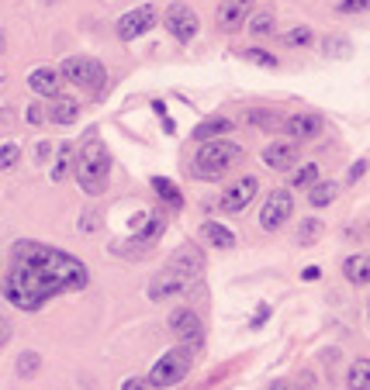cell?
I'll list each match as a JSON object with an SVG mask.
<instances>
[{
    "instance_id": "cell-1",
    "label": "cell",
    "mask_w": 370,
    "mask_h": 390,
    "mask_svg": "<svg viewBox=\"0 0 370 390\" xmlns=\"http://www.w3.org/2000/svg\"><path fill=\"white\" fill-rule=\"evenodd\" d=\"M87 287V266L77 256L45 245V242H18L11 252V270L4 276V297L21 311H39L59 294L83 290Z\"/></svg>"
},
{
    "instance_id": "cell-2",
    "label": "cell",
    "mask_w": 370,
    "mask_h": 390,
    "mask_svg": "<svg viewBox=\"0 0 370 390\" xmlns=\"http://www.w3.org/2000/svg\"><path fill=\"white\" fill-rule=\"evenodd\" d=\"M243 159H246V152H243L236 142H229V138L201 142V152L194 159V176H198V180H218V176H225L229 169H236Z\"/></svg>"
},
{
    "instance_id": "cell-3",
    "label": "cell",
    "mask_w": 370,
    "mask_h": 390,
    "mask_svg": "<svg viewBox=\"0 0 370 390\" xmlns=\"http://www.w3.org/2000/svg\"><path fill=\"white\" fill-rule=\"evenodd\" d=\"M77 180H80V187L87 194H104V187H108V173H111V156H108V149H104V142L101 138H87L80 149V156H77Z\"/></svg>"
},
{
    "instance_id": "cell-4",
    "label": "cell",
    "mask_w": 370,
    "mask_h": 390,
    "mask_svg": "<svg viewBox=\"0 0 370 390\" xmlns=\"http://www.w3.org/2000/svg\"><path fill=\"white\" fill-rule=\"evenodd\" d=\"M194 366L191 346H177V349L163 352V359H156V366L149 370V387H177Z\"/></svg>"
},
{
    "instance_id": "cell-5",
    "label": "cell",
    "mask_w": 370,
    "mask_h": 390,
    "mask_svg": "<svg viewBox=\"0 0 370 390\" xmlns=\"http://www.w3.org/2000/svg\"><path fill=\"white\" fill-rule=\"evenodd\" d=\"M59 73L70 79V83H77V86H101L108 73H104V66L97 63V59H87V56H70L63 66H59Z\"/></svg>"
},
{
    "instance_id": "cell-6",
    "label": "cell",
    "mask_w": 370,
    "mask_h": 390,
    "mask_svg": "<svg viewBox=\"0 0 370 390\" xmlns=\"http://www.w3.org/2000/svg\"><path fill=\"white\" fill-rule=\"evenodd\" d=\"M291 214H294V197H291L288 190H274V194L263 200L260 228H263V232H277V228H284V221H288Z\"/></svg>"
},
{
    "instance_id": "cell-7",
    "label": "cell",
    "mask_w": 370,
    "mask_h": 390,
    "mask_svg": "<svg viewBox=\"0 0 370 390\" xmlns=\"http://www.w3.org/2000/svg\"><path fill=\"white\" fill-rule=\"evenodd\" d=\"M170 332H173V339L180 346H198L205 339V321L191 308H177V311L170 314Z\"/></svg>"
},
{
    "instance_id": "cell-8",
    "label": "cell",
    "mask_w": 370,
    "mask_h": 390,
    "mask_svg": "<svg viewBox=\"0 0 370 390\" xmlns=\"http://www.w3.org/2000/svg\"><path fill=\"white\" fill-rule=\"evenodd\" d=\"M163 21H166V28H170V35L177 41H191L198 35V28H201V25H198V14H194L187 4H170Z\"/></svg>"
},
{
    "instance_id": "cell-9",
    "label": "cell",
    "mask_w": 370,
    "mask_h": 390,
    "mask_svg": "<svg viewBox=\"0 0 370 390\" xmlns=\"http://www.w3.org/2000/svg\"><path fill=\"white\" fill-rule=\"evenodd\" d=\"M156 18H160V11H156L153 4H142V7L128 11L122 21H118V39L132 41V39H139V35H146L149 28H156Z\"/></svg>"
},
{
    "instance_id": "cell-10",
    "label": "cell",
    "mask_w": 370,
    "mask_h": 390,
    "mask_svg": "<svg viewBox=\"0 0 370 390\" xmlns=\"http://www.w3.org/2000/svg\"><path fill=\"white\" fill-rule=\"evenodd\" d=\"M253 7H256V0H222L215 21L222 32H239V28H246V18L253 14Z\"/></svg>"
},
{
    "instance_id": "cell-11",
    "label": "cell",
    "mask_w": 370,
    "mask_h": 390,
    "mask_svg": "<svg viewBox=\"0 0 370 390\" xmlns=\"http://www.w3.org/2000/svg\"><path fill=\"white\" fill-rule=\"evenodd\" d=\"M322 128H326V121H322V115H315V111H298V115L284 117V131H288L294 142L319 138V135H322Z\"/></svg>"
},
{
    "instance_id": "cell-12",
    "label": "cell",
    "mask_w": 370,
    "mask_h": 390,
    "mask_svg": "<svg viewBox=\"0 0 370 390\" xmlns=\"http://www.w3.org/2000/svg\"><path fill=\"white\" fill-rule=\"evenodd\" d=\"M256 190H260V180H256V176H239V180H236L225 194L218 197V207H222V211H229V214H232V211H243L249 200L256 197Z\"/></svg>"
},
{
    "instance_id": "cell-13",
    "label": "cell",
    "mask_w": 370,
    "mask_h": 390,
    "mask_svg": "<svg viewBox=\"0 0 370 390\" xmlns=\"http://www.w3.org/2000/svg\"><path fill=\"white\" fill-rule=\"evenodd\" d=\"M166 270H173V273H184V276H194L205 270V256H201V249L198 245H180L173 256H170V263H166Z\"/></svg>"
},
{
    "instance_id": "cell-14",
    "label": "cell",
    "mask_w": 370,
    "mask_h": 390,
    "mask_svg": "<svg viewBox=\"0 0 370 390\" xmlns=\"http://www.w3.org/2000/svg\"><path fill=\"white\" fill-rule=\"evenodd\" d=\"M263 162L270 166V169H291L294 162H298V142L294 138H284V142H270L267 149H263Z\"/></svg>"
},
{
    "instance_id": "cell-15",
    "label": "cell",
    "mask_w": 370,
    "mask_h": 390,
    "mask_svg": "<svg viewBox=\"0 0 370 390\" xmlns=\"http://www.w3.org/2000/svg\"><path fill=\"white\" fill-rule=\"evenodd\" d=\"M187 287H191V276L163 270V273L149 283V297H153V301H163V297H173V294H184Z\"/></svg>"
},
{
    "instance_id": "cell-16",
    "label": "cell",
    "mask_w": 370,
    "mask_h": 390,
    "mask_svg": "<svg viewBox=\"0 0 370 390\" xmlns=\"http://www.w3.org/2000/svg\"><path fill=\"white\" fill-rule=\"evenodd\" d=\"M28 86L39 93V97H59V86H63V73L52 70V66H39L32 77H28Z\"/></svg>"
},
{
    "instance_id": "cell-17",
    "label": "cell",
    "mask_w": 370,
    "mask_h": 390,
    "mask_svg": "<svg viewBox=\"0 0 370 390\" xmlns=\"http://www.w3.org/2000/svg\"><path fill=\"white\" fill-rule=\"evenodd\" d=\"M45 117H49L52 124H73V121L80 117V104L70 100V97H52V104H49Z\"/></svg>"
},
{
    "instance_id": "cell-18",
    "label": "cell",
    "mask_w": 370,
    "mask_h": 390,
    "mask_svg": "<svg viewBox=\"0 0 370 390\" xmlns=\"http://www.w3.org/2000/svg\"><path fill=\"white\" fill-rule=\"evenodd\" d=\"M229 131H232V121H229V117H208L191 135H194L198 142H211V138H222V135H229Z\"/></svg>"
},
{
    "instance_id": "cell-19",
    "label": "cell",
    "mask_w": 370,
    "mask_h": 390,
    "mask_svg": "<svg viewBox=\"0 0 370 390\" xmlns=\"http://www.w3.org/2000/svg\"><path fill=\"white\" fill-rule=\"evenodd\" d=\"M343 276H346L350 283H357V287L370 283V256H350V259L343 263Z\"/></svg>"
},
{
    "instance_id": "cell-20",
    "label": "cell",
    "mask_w": 370,
    "mask_h": 390,
    "mask_svg": "<svg viewBox=\"0 0 370 390\" xmlns=\"http://www.w3.org/2000/svg\"><path fill=\"white\" fill-rule=\"evenodd\" d=\"M73 169H77V149L66 142V145L59 149V159H56V166H52V180H56V183H63V180H66Z\"/></svg>"
},
{
    "instance_id": "cell-21",
    "label": "cell",
    "mask_w": 370,
    "mask_h": 390,
    "mask_svg": "<svg viewBox=\"0 0 370 390\" xmlns=\"http://www.w3.org/2000/svg\"><path fill=\"white\" fill-rule=\"evenodd\" d=\"M336 190H339V187H336L332 180H315V183L308 187V204H312V207H326V204L336 200Z\"/></svg>"
},
{
    "instance_id": "cell-22",
    "label": "cell",
    "mask_w": 370,
    "mask_h": 390,
    "mask_svg": "<svg viewBox=\"0 0 370 390\" xmlns=\"http://www.w3.org/2000/svg\"><path fill=\"white\" fill-rule=\"evenodd\" d=\"M346 387L350 390H370V359H357L346 373Z\"/></svg>"
},
{
    "instance_id": "cell-23",
    "label": "cell",
    "mask_w": 370,
    "mask_h": 390,
    "mask_svg": "<svg viewBox=\"0 0 370 390\" xmlns=\"http://www.w3.org/2000/svg\"><path fill=\"white\" fill-rule=\"evenodd\" d=\"M163 228H166V218L160 211H156V214H146V228L139 232L135 242H139V245H156V238L163 235Z\"/></svg>"
},
{
    "instance_id": "cell-24",
    "label": "cell",
    "mask_w": 370,
    "mask_h": 390,
    "mask_svg": "<svg viewBox=\"0 0 370 390\" xmlns=\"http://www.w3.org/2000/svg\"><path fill=\"white\" fill-rule=\"evenodd\" d=\"M205 235H208V242H211V245H218V249H232V245H236V235L229 232L225 225H218V221H208Z\"/></svg>"
},
{
    "instance_id": "cell-25",
    "label": "cell",
    "mask_w": 370,
    "mask_h": 390,
    "mask_svg": "<svg viewBox=\"0 0 370 390\" xmlns=\"http://www.w3.org/2000/svg\"><path fill=\"white\" fill-rule=\"evenodd\" d=\"M39 370H42L39 352H21V356H18V377H35Z\"/></svg>"
},
{
    "instance_id": "cell-26",
    "label": "cell",
    "mask_w": 370,
    "mask_h": 390,
    "mask_svg": "<svg viewBox=\"0 0 370 390\" xmlns=\"http://www.w3.org/2000/svg\"><path fill=\"white\" fill-rule=\"evenodd\" d=\"M319 235H322V221H319V218H305L301 228H298V242H301V245H312Z\"/></svg>"
},
{
    "instance_id": "cell-27",
    "label": "cell",
    "mask_w": 370,
    "mask_h": 390,
    "mask_svg": "<svg viewBox=\"0 0 370 390\" xmlns=\"http://www.w3.org/2000/svg\"><path fill=\"white\" fill-rule=\"evenodd\" d=\"M243 59L253 63V66H263V70H277V59H274L270 52H263V48H246Z\"/></svg>"
},
{
    "instance_id": "cell-28",
    "label": "cell",
    "mask_w": 370,
    "mask_h": 390,
    "mask_svg": "<svg viewBox=\"0 0 370 390\" xmlns=\"http://www.w3.org/2000/svg\"><path fill=\"white\" fill-rule=\"evenodd\" d=\"M249 32L253 35H260V39H267V35H274V14H256L253 21H249Z\"/></svg>"
},
{
    "instance_id": "cell-29",
    "label": "cell",
    "mask_w": 370,
    "mask_h": 390,
    "mask_svg": "<svg viewBox=\"0 0 370 390\" xmlns=\"http://www.w3.org/2000/svg\"><path fill=\"white\" fill-rule=\"evenodd\" d=\"M153 187H156V194L163 197V200H170L173 207H180V190H177L170 180H163V176H153Z\"/></svg>"
},
{
    "instance_id": "cell-30",
    "label": "cell",
    "mask_w": 370,
    "mask_h": 390,
    "mask_svg": "<svg viewBox=\"0 0 370 390\" xmlns=\"http://www.w3.org/2000/svg\"><path fill=\"white\" fill-rule=\"evenodd\" d=\"M315 180H319V166H315V162H308V166H301V169L294 173V180H291V183L301 190V187H312Z\"/></svg>"
},
{
    "instance_id": "cell-31",
    "label": "cell",
    "mask_w": 370,
    "mask_h": 390,
    "mask_svg": "<svg viewBox=\"0 0 370 390\" xmlns=\"http://www.w3.org/2000/svg\"><path fill=\"white\" fill-rule=\"evenodd\" d=\"M249 121H253V124H260V128H270V131H274V128H284V117L270 115V111H253Z\"/></svg>"
},
{
    "instance_id": "cell-32",
    "label": "cell",
    "mask_w": 370,
    "mask_h": 390,
    "mask_svg": "<svg viewBox=\"0 0 370 390\" xmlns=\"http://www.w3.org/2000/svg\"><path fill=\"white\" fill-rule=\"evenodd\" d=\"M18 159H21V149H18L14 142L0 145V169H11V166H18Z\"/></svg>"
},
{
    "instance_id": "cell-33",
    "label": "cell",
    "mask_w": 370,
    "mask_h": 390,
    "mask_svg": "<svg viewBox=\"0 0 370 390\" xmlns=\"http://www.w3.org/2000/svg\"><path fill=\"white\" fill-rule=\"evenodd\" d=\"M284 41H288V45H312V28H305V25H301V28H291L288 35H284Z\"/></svg>"
},
{
    "instance_id": "cell-34",
    "label": "cell",
    "mask_w": 370,
    "mask_h": 390,
    "mask_svg": "<svg viewBox=\"0 0 370 390\" xmlns=\"http://www.w3.org/2000/svg\"><path fill=\"white\" fill-rule=\"evenodd\" d=\"M367 7H370V0H339V4H336L339 14H360V11H367Z\"/></svg>"
},
{
    "instance_id": "cell-35",
    "label": "cell",
    "mask_w": 370,
    "mask_h": 390,
    "mask_svg": "<svg viewBox=\"0 0 370 390\" xmlns=\"http://www.w3.org/2000/svg\"><path fill=\"white\" fill-rule=\"evenodd\" d=\"M25 117H28V124H42V121H49L42 104H28V108H25Z\"/></svg>"
},
{
    "instance_id": "cell-36",
    "label": "cell",
    "mask_w": 370,
    "mask_h": 390,
    "mask_svg": "<svg viewBox=\"0 0 370 390\" xmlns=\"http://www.w3.org/2000/svg\"><path fill=\"white\" fill-rule=\"evenodd\" d=\"M326 52H332V56H346V52H350V41H343V39H326Z\"/></svg>"
},
{
    "instance_id": "cell-37",
    "label": "cell",
    "mask_w": 370,
    "mask_h": 390,
    "mask_svg": "<svg viewBox=\"0 0 370 390\" xmlns=\"http://www.w3.org/2000/svg\"><path fill=\"white\" fill-rule=\"evenodd\" d=\"M11 332H14V325H11L7 318H0V349L7 346V339H11Z\"/></svg>"
},
{
    "instance_id": "cell-38",
    "label": "cell",
    "mask_w": 370,
    "mask_h": 390,
    "mask_svg": "<svg viewBox=\"0 0 370 390\" xmlns=\"http://www.w3.org/2000/svg\"><path fill=\"white\" fill-rule=\"evenodd\" d=\"M149 387V384H146V380H139V377H132V380H125L122 384V390H146Z\"/></svg>"
},
{
    "instance_id": "cell-39",
    "label": "cell",
    "mask_w": 370,
    "mask_h": 390,
    "mask_svg": "<svg viewBox=\"0 0 370 390\" xmlns=\"http://www.w3.org/2000/svg\"><path fill=\"white\" fill-rule=\"evenodd\" d=\"M270 390H301V387H294L288 380H277V384H270Z\"/></svg>"
},
{
    "instance_id": "cell-40",
    "label": "cell",
    "mask_w": 370,
    "mask_h": 390,
    "mask_svg": "<svg viewBox=\"0 0 370 390\" xmlns=\"http://www.w3.org/2000/svg\"><path fill=\"white\" fill-rule=\"evenodd\" d=\"M301 276H305V280L312 283V280H319V276H322V273H319V266H308V270H305V273H301Z\"/></svg>"
},
{
    "instance_id": "cell-41",
    "label": "cell",
    "mask_w": 370,
    "mask_h": 390,
    "mask_svg": "<svg viewBox=\"0 0 370 390\" xmlns=\"http://www.w3.org/2000/svg\"><path fill=\"white\" fill-rule=\"evenodd\" d=\"M364 166H367V162H357V166L350 169V180H357V176H364Z\"/></svg>"
},
{
    "instance_id": "cell-42",
    "label": "cell",
    "mask_w": 370,
    "mask_h": 390,
    "mask_svg": "<svg viewBox=\"0 0 370 390\" xmlns=\"http://www.w3.org/2000/svg\"><path fill=\"white\" fill-rule=\"evenodd\" d=\"M267 314H270V308H260V311H256V321H253V325H263V321H267Z\"/></svg>"
},
{
    "instance_id": "cell-43",
    "label": "cell",
    "mask_w": 370,
    "mask_h": 390,
    "mask_svg": "<svg viewBox=\"0 0 370 390\" xmlns=\"http://www.w3.org/2000/svg\"><path fill=\"white\" fill-rule=\"evenodd\" d=\"M0 48H4V32H0Z\"/></svg>"
},
{
    "instance_id": "cell-44",
    "label": "cell",
    "mask_w": 370,
    "mask_h": 390,
    "mask_svg": "<svg viewBox=\"0 0 370 390\" xmlns=\"http://www.w3.org/2000/svg\"><path fill=\"white\" fill-rule=\"evenodd\" d=\"M45 4H56V0H45Z\"/></svg>"
},
{
    "instance_id": "cell-45",
    "label": "cell",
    "mask_w": 370,
    "mask_h": 390,
    "mask_svg": "<svg viewBox=\"0 0 370 390\" xmlns=\"http://www.w3.org/2000/svg\"><path fill=\"white\" fill-rule=\"evenodd\" d=\"M367 314H370V304H367Z\"/></svg>"
}]
</instances>
